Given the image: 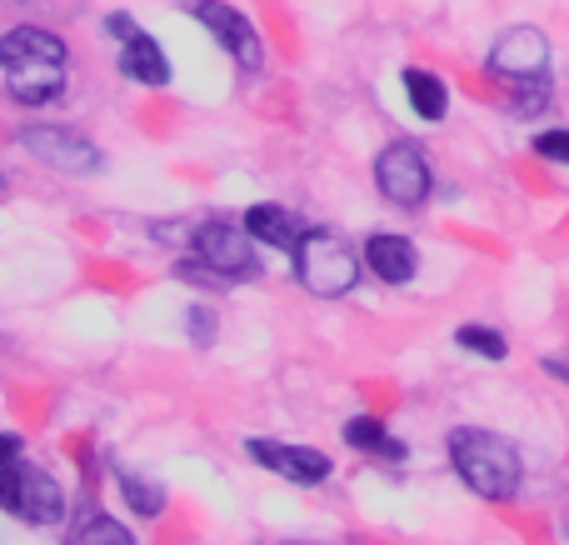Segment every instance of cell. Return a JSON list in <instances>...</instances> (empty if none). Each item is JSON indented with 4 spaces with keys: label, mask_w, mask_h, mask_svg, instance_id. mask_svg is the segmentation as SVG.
<instances>
[{
    "label": "cell",
    "mask_w": 569,
    "mask_h": 545,
    "mask_svg": "<svg viewBox=\"0 0 569 545\" xmlns=\"http://www.w3.org/2000/svg\"><path fill=\"white\" fill-rule=\"evenodd\" d=\"M0 80H6L16 106H56L70 80V50L56 30L46 26H16L0 36Z\"/></svg>",
    "instance_id": "6da1fadb"
},
{
    "label": "cell",
    "mask_w": 569,
    "mask_h": 545,
    "mask_svg": "<svg viewBox=\"0 0 569 545\" xmlns=\"http://www.w3.org/2000/svg\"><path fill=\"white\" fill-rule=\"evenodd\" d=\"M445 450H450V466H455V476H460L465 490H475V496H485V501H515L520 496L525 456L510 436L485 430V426H460V430H450Z\"/></svg>",
    "instance_id": "7a4b0ae2"
},
{
    "label": "cell",
    "mask_w": 569,
    "mask_h": 545,
    "mask_svg": "<svg viewBox=\"0 0 569 545\" xmlns=\"http://www.w3.org/2000/svg\"><path fill=\"white\" fill-rule=\"evenodd\" d=\"M360 270H365V256L345 236H335V230H325V226H310V236L295 250V280L320 300L350 296V290L360 286Z\"/></svg>",
    "instance_id": "3957f363"
},
{
    "label": "cell",
    "mask_w": 569,
    "mask_h": 545,
    "mask_svg": "<svg viewBox=\"0 0 569 545\" xmlns=\"http://www.w3.org/2000/svg\"><path fill=\"white\" fill-rule=\"evenodd\" d=\"M0 511L16 516L20 526H60L66 521V490L50 470L16 460L0 470Z\"/></svg>",
    "instance_id": "277c9868"
},
{
    "label": "cell",
    "mask_w": 569,
    "mask_h": 545,
    "mask_svg": "<svg viewBox=\"0 0 569 545\" xmlns=\"http://www.w3.org/2000/svg\"><path fill=\"white\" fill-rule=\"evenodd\" d=\"M190 256L220 280H260V256L256 236L240 220H200L190 230Z\"/></svg>",
    "instance_id": "5b68a950"
},
{
    "label": "cell",
    "mask_w": 569,
    "mask_h": 545,
    "mask_svg": "<svg viewBox=\"0 0 569 545\" xmlns=\"http://www.w3.org/2000/svg\"><path fill=\"white\" fill-rule=\"evenodd\" d=\"M20 150L36 156L40 166H50L56 176H100L106 166V150L86 136V130H70V126H20L16 130Z\"/></svg>",
    "instance_id": "8992f818"
},
{
    "label": "cell",
    "mask_w": 569,
    "mask_h": 545,
    "mask_svg": "<svg viewBox=\"0 0 569 545\" xmlns=\"http://www.w3.org/2000/svg\"><path fill=\"white\" fill-rule=\"evenodd\" d=\"M186 16L200 20V26L220 40V50L236 60V70L256 76V70L266 66V36H260L256 20L240 6H230V0H186Z\"/></svg>",
    "instance_id": "52a82bcc"
},
{
    "label": "cell",
    "mask_w": 569,
    "mask_h": 545,
    "mask_svg": "<svg viewBox=\"0 0 569 545\" xmlns=\"http://www.w3.org/2000/svg\"><path fill=\"white\" fill-rule=\"evenodd\" d=\"M375 190H380L385 206H395V210H420L435 190L425 150L410 146V140H390V146L375 156Z\"/></svg>",
    "instance_id": "ba28073f"
},
{
    "label": "cell",
    "mask_w": 569,
    "mask_h": 545,
    "mask_svg": "<svg viewBox=\"0 0 569 545\" xmlns=\"http://www.w3.org/2000/svg\"><path fill=\"white\" fill-rule=\"evenodd\" d=\"M485 76L510 86V80H535L550 76V36L540 26H510L495 36L490 60H485Z\"/></svg>",
    "instance_id": "9c48e42d"
},
{
    "label": "cell",
    "mask_w": 569,
    "mask_h": 545,
    "mask_svg": "<svg viewBox=\"0 0 569 545\" xmlns=\"http://www.w3.org/2000/svg\"><path fill=\"white\" fill-rule=\"evenodd\" d=\"M246 456L256 460L260 470L290 480V486H325L335 476V460L315 446H295V440H270V436H250Z\"/></svg>",
    "instance_id": "30bf717a"
},
{
    "label": "cell",
    "mask_w": 569,
    "mask_h": 545,
    "mask_svg": "<svg viewBox=\"0 0 569 545\" xmlns=\"http://www.w3.org/2000/svg\"><path fill=\"white\" fill-rule=\"evenodd\" d=\"M360 256H365V270L390 290H405L420 276V246L410 236H400V230H370Z\"/></svg>",
    "instance_id": "8fae6325"
},
{
    "label": "cell",
    "mask_w": 569,
    "mask_h": 545,
    "mask_svg": "<svg viewBox=\"0 0 569 545\" xmlns=\"http://www.w3.org/2000/svg\"><path fill=\"white\" fill-rule=\"evenodd\" d=\"M240 226L256 236V246H270V250H284V256H295V250H300V240L310 236L315 220L295 216L290 206H276V200H256V206L240 216Z\"/></svg>",
    "instance_id": "7c38bea8"
},
{
    "label": "cell",
    "mask_w": 569,
    "mask_h": 545,
    "mask_svg": "<svg viewBox=\"0 0 569 545\" xmlns=\"http://www.w3.org/2000/svg\"><path fill=\"white\" fill-rule=\"evenodd\" d=\"M116 66H120V76L136 80V86H150V90L170 86V56H166V46H160V40L150 36L146 26L130 30V36L120 40Z\"/></svg>",
    "instance_id": "4fadbf2b"
},
{
    "label": "cell",
    "mask_w": 569,
    "mask_h": 545,
    "mask_svg": "<svg viewBox=\"0 0 569 545\" xmlns=\"http://www.w3.org/2000/svg\"><path fill=\"white\" fill-rule=\"evenodd\" d=\"M340 440L350 450H360V456L385 460V466H405V460H410V446H405V440H395L390 430H385L380 416H350L340 426Z\"/></svg>",
    "instance_id": "5bb4252c"
},
{
    "label": "cell",
    "mask_w": 569,
    "mask_h": 545,
    "mask_svg": "<svg viewBox=\"0 0 569 545\" xmlns=\"http://www.w3.org/2000/svg\"><path fill=\"white\" fill-rule=\"evenodd\" d=\"M400 86H405L410 110L425 120V126H440V120L450 116V80L445 76H435V70H425V66H405Z\"/></svg>",
    "instance_id": "9a60e30c"
},
{
    "label": "cell",
    "mask_w": 569,
    "mask_h": 545,
    "mask_svg": "<svg viewBox=\"0 0 569 545\" xmlns=\"http://www.w3.org/2000/svg\"><path fill=\"white\" fill-rule=\"evenodd\" d=\"M116 490H120V501H126L140 521H156L160 511H166V486H160V480L136 476V470H120L116 466Z\"/></svg>",
    "instance_id": "2e32d148"
},
{
    "label": "cell",
    "mask_w": 569,
    "mask_h": 545,
    "mask_svg": "<svg viewBox=\"0 0 569 545\" xmlns=\"http://www.w3.org/2000/svg\"><path fill=\"white\" fill-rule=\"evenodd\" d=\"M550 100H555V80L550 76L510 80V86H505V110H510V116H520V120L545 116V110H550Z\"/></svg>",
    "instance_id": "e0dca14e"
},
{
    "label": "cell",
    "mask_w": 569,
    "mask_h": 545,
    "mask_svg": "<svg viewBox=\"0 0 569 545\" xmlns=\"http://www.w3.org/2000/svg\"><path fill=\"white\" fill-rule=\"evenodd\" d=\"M66 545H136V531L130 526H120L116 516H86V521H76L70 526V536H66Z\"/></svg>",
    "instance_id": "ac0fdd59"
},
{
    "label": "cell",
    "mask_w": 569,
    "mask_h": 545,
    "mask_svg": "<svg viewBox=\"0 0 569 545\" xmlns=\"http://www.w3.org/2000/svg\"><path fill=\"white\" fill-rule=\"evenodd\" d=\"M455 346L470 350V356H480V360H505V356H510V340H505V330L485 326V320H465V326L455 330Z\"/></svg>",
    "instance_id": "d6986e66"
},
{
    "label": "cell",
    "mask_w": 569,
    "mask_h": 545,
    "mask_svg": "<svg viewBox=\"0 0 569 545\" xmlns=\"http://www.w3.org/2000/svg\"><path fill=\"white\" fill-rule=\"evenodd\" d=\"M186 336H190V346H200V350L216 346V336H220L216 306H200V300H190V306H186Z\"/></svg>",
    "instance_id": "ffe728a7"
},
{
    "label": "cell",
    "mask_w": 569,
    "mask_h": 545,
    "mask_svg": "<svg viewBox=\"0 0 569 545\" xmlns=\"http://www.w3.org/2000/svg\"><path fill=\"white\" fill-rule=\"evenodd\" d=\"M535 156L550 160V166H569V126L540 130V136H535Z\"/></svg>",
    "instance_id": "44dd1931"
},
{
    "label": "cell",
    "mask_w": 569,
    "mask_h": 545,
    "mask_svg": "<svg viewBox=\"0 0 569 545\" xmlns=\"http://www.w3.org/2000/svg\"><path fill=\"white\" fill-rule=\"evenodd\" d=\"M16 460H26V436H16V430H0V470L16 466Z\"/></svg>",
    "instance_id": "7402d4cb"
},
{
    "label": "cell",
    "mask_w": 569,
    "mask_h": 545,
    "mask_svg": "<svg viewBox=\"0 0 569 545\" xmlns=\"http://www.w3.org/2000/svg\"><path fill=\"white\" fill-rule=\"evenodd\" d=\"M130 30H140V20L130 16V10H110V16H106V36L110 40H126Z\"/></svg>",
    "instance_id": "603a6c76"
},
{
    "label": "cell",
    "mask_w": 569,
    "mask_h": 545,
    "mask_svg": "<svg viewBox=\"0 0 569 545\" xmlns=\"http://www.w3.org/2000/svg\"><path fill=\"white\" fill-rule=\"evenodd\" d=\"M540 366H545V376H555V380H565V386H569V350H565V356H545Z\"/></svg>",
    "instance_id": "cb8c5ba5"
},
{
    "label": "cell",
    "mask_w": 569,
    "mask_h": 545,
    "mask_svg": "<svg viewBox=\"0 0 569 545\" xmlns=\"http://www.w3.org/2000/svg\"><path fill=\"white\" fill-rule=\"evenodd\" d=\"M284 545H345V541H320V536H300V541H284Z\"/></svg>",
    "instance_id": "d4e9b609"
},
{
    "label": "cell",
    "mask_w": 569,
    "mask_h": 545,
    "mask_svg": "<svg viewBox=\"0 0 569 545\" xmlns=\"http://www.w3.org/2000/svg\"><path fill=\"white\" fill-rule=\"evenodd\" d=\"M0 190H6V176H0Z\"/></svg>",
    "instance_id": "484cf974"
}]
</instances>
